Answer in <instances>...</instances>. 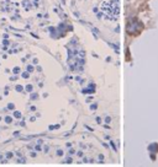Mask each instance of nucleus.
I'll use <instances>...</instances> for the list:
<instances>
[{
	"label": "nucleus",
	"mask_w": 158,
	"mask_h": 167,
	"mask_svg": "<svg viewBox=\"0 0 158 167\" xmlns=\"http://www.w3.org/2000/svg\"><path fill=\"white\" fill-rule=\"evenodd\" d=\"M141 22H138V21H135V22H131L127 25V31L130 32L131 35H136L138 33V25H140Z\"/></svg>",
	"instance_id": "nucleus-1"
}]
</instances>
